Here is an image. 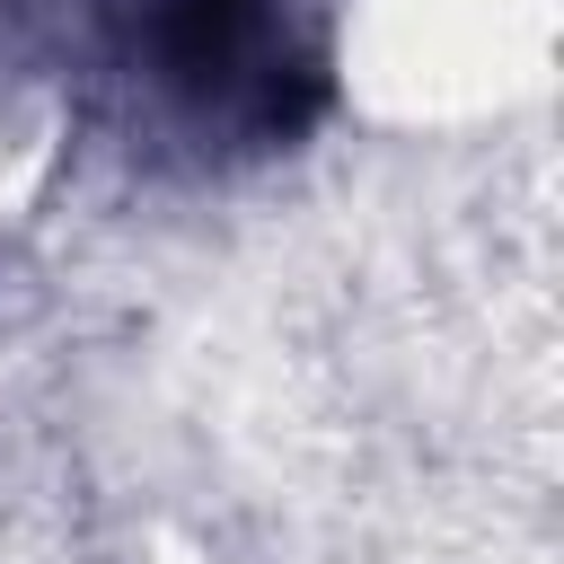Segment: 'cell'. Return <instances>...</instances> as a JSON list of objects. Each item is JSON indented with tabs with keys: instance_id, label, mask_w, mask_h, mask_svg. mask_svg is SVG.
<instances>
[{
	"instance_id": "cell-1",
	"label": "cell",
	"mask_w": 564,
	"mask_h": 564,
	"mask_svg": "<svg viewBox=\"0 0 564 564\" xmlns=\"http://www.w3.org/2000/svg\"><path fill=\"white\" fill-rule=\"evenodd\" d=\"M247 35H256V0H167L159 9V53L185 88H220L238 70Z\"/></svg>"
}]
</instances>
